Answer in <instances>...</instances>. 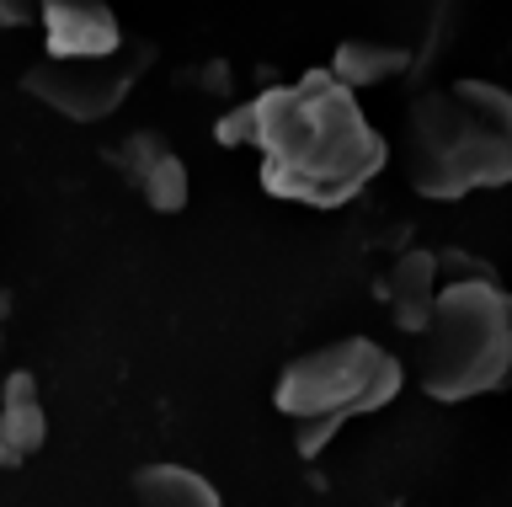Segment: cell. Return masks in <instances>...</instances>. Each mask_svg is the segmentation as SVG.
I'll use <instances>...</instances> for the list:
<instances>
[{
    "instance_id": "obj_8",
    "label": "cell",
    "mask_w": 512,
    "mask_h": 507,
    "mask_svg": "<svg viewBox=\"0 0 512 507\" xmlns=\"http://www.w3.org/2000/svg\"><path fill=\"white\" fill-rule=\"evenodd\" d=\"M379 289H384V305H390L395 326L422 337L432 321V305H438V257L432 251H406Z\"/></svg>"
},
{
    "instance_id": "obj_6",
    "label": "cell",
    "mask_w": 512,
    "mask_h": 507,
    "mask_svg": "<svg viewBox=\"0 0 512 507\" xmlns=\"http://www.w3.org/2000/svg\"><path fill=\"white\" fill-rule=\"evenodd\" d=\"M48 59H112L123 49V27L107 0H43Z\"/></svg>"
},
{
    "instance_id": "obj_12",
    "label": "cell",
    "mask_w": 512,
    "mask_h": 507,
    "mask_svg": "<svg viewBox=\"0 0 512 507\" xmlns=\"http://www.w3.org/2000/svg\"><path fill=\"white\" fill-rule=\"evenodd\" d=\"M38 11H32V0H0V27H27Z\"/></svg>"
},
{
    "instance_id": "obj_9",
    "label": "cell",
    "mask_w": 512,
    "mask_h": 507,
    "mask_svg": "<svg viewBox=\"0 0 512 507\" xmlns=\"http://www.w3.org/2000/svg\"><path fill=\"white\" fill-rule=\"evenodd\" d=\"M43 438H48L43 395L38 379L22 369L6 379V395H0V465H22L32 449H43Z\"/></svg>"
},
{
    "instance_id": "obj_11",
    "label": "cell",
    "mask_w": 512,
    "mask_h": 507,
    "mask_svg": "<svg viewBox=\"0 0 512 507\" xmlns=\"http://www.w3.org/2000/svg\"><path fill=\"white\" fill-rule=\"evenodd\" d=\"M400 65H406V54L384 49V43H342V49H336V65H331V75H336V81H342V86L352 91V86L384 81V75H395Z\"/></svg>"
},
{
    "instance_id": "obj_4",
    "label": "cell",
    "mask_w": 512,
    "mask_h": 507,
    "mask_svg": "<svg viewBox=\"0 0 512 507\" xmlns=\"http://www.w3.org/2000/svg\"><path fill=\"white\" fill-rule=\"evenodd\" d=\"M395 395H400V358L368 337H342L288 363L278 374L272 401H278L283 417H294L299 454L315 459L352 417L390 406Z\"/></svg>"
},
{
    "instance_id": "obj_2",
    "label": "cell",
    "mask_w": 512,
    "mask_h": 507,
    "mask_svg": "<svg viewBox=\"0 0 512 507\" xmlns=\"http://www.w3.org/2000/svg\"><path fill=\"white\" fill-rule=\"evenodd\" d=\"M406 177L422 198L454 203L480 187L512 182V91L454 81L411 107Z\"/></svg>"
},
{
    "instance_id": "obj_10",
    "label": "cell",
    "mask_w": 512,
    "mask_h": 507,
    "mask_svg": "<svg viewBox=\"0 0 512 507\" xmlns=\"http://www.w3.org/2000/svg\"><path fill=\"white\" fill-rule=\"evenodd\" d=\"M139 507H224L219 486L187 465H144L134 475Z\"/></svg>"
},
{
    "instance_id": "obj_1",
    "label": "cell",
    "mask_w": 512,
    "mask_h": 507,
    "mask_svg": "<svg viewBox=\"0 0 512 507\" xmlns=\"http://www.w3.org/2000/svg\"><path fill=\"white\" fill-rule=\"evenodd\" d=\"M251 102L262 118V139H256L262 187L288 203H310V209L352 203L390 161L358 97L331 70H304L294 86H267Z\"/></svg>"
},
{
    "instance_id": "obj_5",
    "label": "cell",
    "mask_w": 512,
    "mask_h": 507,
    "mask_svg": "<svg viewBox=\"0 0 512 507\" xmlns=\"http://www.w3.org/2000/svg\"><path fill=\"white\" fill-rule=\"evenodd\" d=\"M22 91L70 123H102L128 102L134 70L118 54L112 59H43V65H32L22 75Z\"/></svg>"
},
{
    "instance_id": "obj_7",
    "label": "cell",
    "mask_w": 512,
    "mask_h": 507,
    "mask_svg": "<svg viewBox=\"0 0 512 507\" xmlns=\"http://www.w3.org/2000/svg\"><path fill=\"white\" fill-rule=\"evenodd\" d=\"M123 155H128V177H134V187L144 193V203H150L155 214H182L187 209V166L171 145H160L155 134H134L123 145Z\"/></svg>"
},
{
    "instance_id": "obj_3",
    "label": "cell",
    "mask_w": 512,
    "mask_h": 507,
    "mask_svg": "<svg viewBox=\"0 0 512 507\" xmlns=\"http://www.w3.org/2000/svg\"><path fill=\"white\" fill-rule=\"evenodd\" d=\"M416 353V374L432 401H470L512 379V294L491 278H459L438 289Z\"/></svg>"
}]
</instances>
